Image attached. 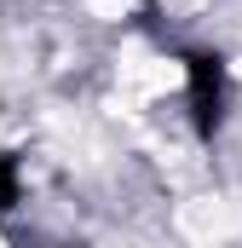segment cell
Here are the masks:
<instances>
[{"label":"cell","mask_w":242,"mask_h":248,"mask_svg":"<svg viewBox=\"0 0 242 248\" xmlns=\"http://www.w3.org/2000/svg\"><path fill=\"white\" fill-rule=\"evenodd\" d=\"M184 98L196 139H213L225 127V63L219 52H184Z\"/></svg>","instance_id":"1"},{"label":"cell","mask_w":242,"mask_h":248,"mask_svg":"<svg viewBox=\"0 0 242 248\" xmlns=\"http://www.w3.org/2000/svg\"><path fill=\"white\" fill-rule=\"evenodd\" d=\"M23 202V162L12 150H0V214H12Z\"/></svg>","instance_id":"2"}]
</instances>
